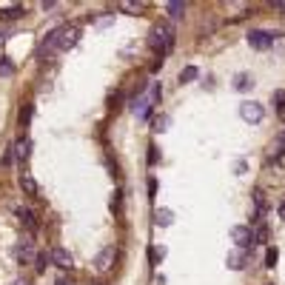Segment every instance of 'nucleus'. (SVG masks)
Returning <instances> with one entry per match:
<instances>
[{"label":"nucleus","instance_id":"7ed1b4c3","mask_svg":"<svg viewBox=\"0 0 285 285\" xmlns=\"http://www.w3.org/2000/svg\"><path fill=\"white\" fill-rule=\"evenodd\" d=\"M279 34L277 31H268V29H251L248 31V46H251V49H257V51H265V49H271L274 46V40H277Z\"/></svg>","mask_w":285,"mask_h":285},{"label":"nucleus","instance_id":"9b49d317","mask_svg":"<svg viewBox=\"0 0 285 285\" xmlns=\"http://www.w3.org/2000/svg\"><path fill=\"white\" fill-rule=\"evenodd\" d=\"M154 220H157V225L168 228V225L174 223V211H171V208H157V211H154Z\"/></svg>","mask_w":285,"mask_h":285},{"label":"nucleus","instance_id":"423d86ee","mask_svg":"<svg viewBox=\"0 0 285 285\" xmlns=\"http://www.w3.org/2000/svg\"><path fill=\"white\" fill-rule=\"evenodd\" d=\"M29 154H31V140H29V137H20V140H14V146H12V149H9L6 163H12V160L26 163V160H29Z\"/></svg>","mask_w":285,"mask_h":285},{"label":"nucleus","instance_id":"20e7f679","mask_svg":"<svg viewBox=\"0 0 285 285\" xmlns=\"http://www.w3.org/2000/svg\"><path fill=\"white\" fill-rule=\"evenodd\" d=\"M80 43V26H63L57 29V49L60 51H72Z\"/></svg>","mask_w":285,"mask_h":285},{"label":"nucleus","instance_id":"f8f14e48","mask_svg":"<svg viewBox=\"0 0 285 285\" xmlns=\"http://www.w3.org/2000/svg\"><path fill=\"white\" fill-rule=\"evenodd\" d=\"M20 186H23V191L29 194V197H34V194H38V183H34V177H31V174H20Z\"/></svg>","mask_w":285,"mask_h":285},{"label":"nucleus","instance_id":"9d476101","mask_svg":"<svg viewBox=\"0 0 285 285\" xmlns=\"http://www.w3.org/2000/svg\"><path fill=\"white\" fill-rule=\"evenodd\" d=\"M120 12H126V14H146V12H149V3H140V0H123V3H120Z\"/></svg>","mask_w":285,"mask_h":285},{"label":"nucleus","instance_id":"a878e982","mask_svg":"<svg viewBox=\"0 0 285 285\" xmlns=\"http://www.w3.org/2000/svg\"><path fill=\"white\" fill-rule=\"evenodd\" d=\"M114 23V17H112V14H105V17H100L97 20V26H100V29H105V26H112Z\"/></svg>","mask_w":285,"mask_h":285},{"label":"nucleus","instance_id":"2f4dec72","mask_svg":"<svg viewBox=\"0 0 285 285\" xmlns=\"http://www.w3.org/2000/svg\"><path fill=\"white\" fill-rule=\"evenodd\" d=\"M277 142H279V146H285V131L279 134V140H277Z\"/></svg>","mask_w":285,"mask_h":285},{"label":"nucleus","instance_id":"b1692460","mask_svg":"<svg viewBox=\"0 0 285 285\" xmlns=\"http://www.w3.org/2000/svg\"><path fill=\"white\" fill-rule=\"evenodd\" d=\"M265 265H268V268L277 265V251H274V248H268V254H265Z\"/></svg>","mask_w":285,"mask_h":285},{"label":"nucleus","instance_id":"c85d7f7f","mask_svg":"<svg viewBox=\"0 0 285 285\" xmlns=\"http://www.w3.org/2000/svg\"><path fill=\"white\" fill-rule=\"evenodd\" d=\"M149 163H157V149H154V146L149 149Z\"/></svg>","mask_w":285,"mask_h":285},{"label":"nucleus","instance_id":"dca6fc26","mask_svg":"<svg viewBox=\"0 0 285 285\" xmlns=\"http://www.w3.org/2000/svg\"><path fill=\"white\" fill-rule=\"evenodd\" d=\"M234 88L237 92H248V88H251V75H237L234 77Z\"/></svg>","mask_w":285,"mask_h":285},{"label":"nucleus","instance_id":"5701e85b","mask_svg":"<svg viewBox=\"0 0 285 285\" xmlns=\"http://www.w3.org/2000/svg\"><path fill=\"white\" fill-rule=\"evenodd\" d=\"M34 271L38 274L46 271V254H38V260H34Z\"/></svg>","mask_w":285,"mask_h":285},{"label":"nucleus","instance_id":"473e14b6","mask_svg":"<svg viewBox=\"0 0 285 285\" xmlns=\"http://www.w3.org/2000/svg\"><path fill=\"white\" fill-rule=\"evenodd\" d=\"M55 285H68V282H66V279H57V282H55Z\"/></svg>","mask_w":285,"mask_h":285},{"label":"nucleus","instance_id":"4468645a","mask_svg":"<svg viewBox=\"0 0 285 285\" xmlns=\"http://www.w3.org/2000/svg\"><path fill=\"white\" fill-rule=\"evenodd\" d=\"M166 9H168V14H171V17H174V20H180V17H183V14H186V12H188V3H180V0H174V3H168V6H166Z\"/></svg>","mask_w":285,"mask_h":285},{"label":"nucleus","instance_id":"6e6552de","mask_svg":"<svg viewBox=\"0 0 285 285\" xmlns=\"http://www.w3.org/2000/svg\"><path fill=\"white\" fill-rule=\"evenodd\" d=\"M231 240H234V245L242 248V251H248V248L254 245V234H251L248 225H234V228H231Z\"/></svg>","mask_w":285,"mask_h":285},{"label":"nucleus","instance_id":"ddd939ff","mask_svg":"<svg viewBox=\"0 0 285 285\" xmlns=\"http://www.w3.org/2000/svg\"><path fill=\"white\" fill-rule=\"evenodd\" d=\"M14 217H17L20 223L26 225V228H31V225H38V220H34V214H31L29 208H14Z\"/></svg>","mask_w":285,"mask_h":285},{"label":"nucleus","instance_id":"6ab92c4d","mask_svg":"<svg viewBox=\"0 0 285 285\" xmlns=\"http://www.w3.org/2000/svg\"><path fill=\"white\" fill-rule=\"evenodd\" d=\"M200 72H197V66H188V68H183V75H180V83H188V80H194Z\"/></svg>","mask_w":285,"mask_h":285},{"label":"nucleus","instance_id":"c756f323","mask_svg":"<svg viewBox=\"0 0 285 285\" xmlns=\"http://www.w3.org/2000/svg\"><path fill=\"white\" fill-rule=\"evenodd\" d=\"M12 285H31V282H29V279H23V277H20V279H14Z\"/></svg>","mask_w":285,"mask_h":285},{"label":"nucleus","instance_id":"72a5a7b5","mask_svg":"<svg viewBox=\"0 0 285 285\" xmlns=\"http://www.w3.org/2000/svg\"><path fill=\"white\" fill-rule=\"evenodd\" d=\"M0 43H3V34H0Z\"/></svg>","mask_w":285,"mask_h":285},{"label":"nucleus","instance_id":"393cba45","mask_svg":"<svg viewBox=\"0 0 285 285\" xmlns=\"http://www.w3.org/2000/svg\"><path fill=\"white\" fill-rule=\"evenodd\" d=\"M163 254H166V248H163V245H157L154 251H151V260H154V262H160V260H163Z\"/></svg>","mask_w":285,"mask_h":285},{"label":"nucleus","instance_id":"bb28decb","mask_svg":"<svg viewBox=\"0 0 285 285\" xmlns=\"http://www.w3.org/2000/svg\"><path fill=\"white\" fill-rule=\"evenodd\" d=\"M146 188H149V197H154V194H157V180H154V177H149V186H146Z\"/></svg>","mask_w":285,"mask_h":285},{"label":"nucleus","instance_id":"a211bd4d","mask_svg":"<svg viewBox=\"0 0 285 285\" xmlns=\"http://www.w3.org/2000/svg\"><path fill=\"white\" fill-rule=\"evenodd\" d=\"M14 72V63L9 57H0V77H9Z\"/></svg>","mask_w":285,"mask_h":285},{"label":"nucleus","instance_id":"cd10ccee","mask_svg":"<svg viewBox=\"0 0 285 285\" xmlns=\"http://www.w3.org/2000/svg\"><path fill=\"white\" fill-rule=\"evenodd\" d=\"M271 6H274V9H277V12H282V14H285V0H274Z\"/></svg>","mask_w":285,"mask_h":285},{"label":"nucleus","instance_id":"4be33fe9","mask_svg":"<svg viewBox=\"0 0 285 285\" xmlns=\"http://www.w3.org/2000/svg\"><path fill=\"white\" fill-rule=\"evenodd\" d=\"M254 205H257V211H265V194L262 191H254Z\"/></svg>","mask_w":285,"mask_h":285},{"label":"nucleus","instance_id":"aec40b11","mask_svg":"<svg viewBox=\"0 0 285 285\" xmlns=\"http://www.w3.org/2000/svg\"><path fill=\"white\" fill-rule=\"evenodd\" d=\"M29 120H31V105L23 103L20 105V126H29Z\"/></svg>","mask_w":285,"mask_h":285},{"label":"nucleus","instance_id":"39448f33","mask_svg":"<svg viewBox=\"0 0 285 285\" xmlns=\"http://www.w3.org/2000/svg\"><path fill=\"white\" fill-rule=\"evenodd\" d=\"M114 260H117V248L114 245H103V251H100L97 257H94V271H112V265H114Z\"/></svg>","mask_w":285,"mask_h":285},{"label":"nucleus","instance_id":"f3484780","mask_svg":"<svg viewBox=\"0 0 285 285\" xmlns=\"http://www.w3.org/2000/svg\"><path fill=\"white\" fill-rule=\"evenodd\" d=\"M274 103H277V114L285 120V92H274Z\"/></svg>","mask_w":285,"mask_h":285},{"label":"nucleus","instance_id":"f257e3e1","mask_svg":"<svg viewBox=\"0 0 285 285\" xmlns=\"http://www.w3.org/2000/svg\"><path fill=\"white\" fill-rule=\"evenodd\" d=\"M149 49L157 51V55H166V51L174 49V31L166 20L154 23V29L149 31Z\"/></svg>","mask_w":285,"mask_h":285},{"label":"nucleus","instance_id":"7c9ffc66","mask_svg":"<svg viewBox=\"0 0 285 285\" xmlns=\"http://www.w3.org/2000/svg\"><path fill=\"white\" fill-rule=\"evenodd\" d=\"M279 217L285 220V200H282V203H279Z\"/></svg>","mask_w":285,"mask_h":285},{"label":"nucleus","instance_id":"412c9836","mask_svg":"<svg viewBox=\"0 0 285 285\" xmlns=\"http://www.w3.org/2000/svg\"><path fill=\"white\" fill-rule=\"evenodd\" d=\"M166 126H168V117H166V114H160V117L151 120V129H154V131H166Z\"/></svg>","mask_w":285,"mask_h":285},{"label":"nucleus","instance_id":"2eb2a0df","mask_svg":"<svg viewBox=\"0 0 285 285\" xmlns=\"http://www.w3.org/2000/svg\"><path fill=\"white\" fill-rule=\"evenodd\" d=\"M242 265H245V254H240V248H237V251H231V257H228V268L240 271Z\"/></svg>","mask_w":285,"mask_h":285},{"label":"nucleus","instance_id":"0eeeda50","mask_svg":"<svg viewBox=\"0 0 285 285\" xmlns=\"http://www.w3.org/2000/svg\"><path fill=\"white\" fill-rule=\"evenodd\" d=\"M240 117L245 120V123H260L262 117H265V109H262L260 103H254V100H248V103H242L240 105Z\"/></svg>","mask_w":285,"mask_h":285},{"label":"nucleus","instance_id":"1a4fd4ad","mask_svg":"<svg viewBox=\"0 0 285 285\" xmlns=\"http://www.w3.org/2000/svg\"><path fill=\"white\" fill-rule=\"evenodd\" d=\"M51 262H55L57 268H63V271H72V268H75V257L68 254L66 248H60V245L51 251Z\"/></svg>","mask_w":285,"mask_h":285},{"label":"nucleus","instance_id":"f03ea898","mask_svg":"<svg viewBox=\"0 0 285 285\" xmlns=\"http://www.w3.org/2000/svg\"><path fill=\"white\" fill-rule=\"evenodd\" d=\"M38 245H34V240H31L29 234H23L17 240V245H14V260L20 262V265H29V262H34L38 260Z\"/></svg>","mask_w":285,"mask_h":285}]
</instances>
